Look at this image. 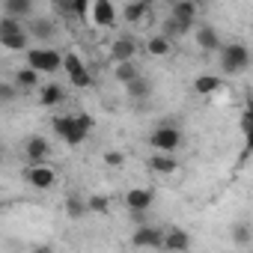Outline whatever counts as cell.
<instances>
[{
	"mask_svg": "<svg viewBox=\"0 0 253 253\" xmlns=\"http://www.w3.org/2000/svg\"><path fill=\"white\" fill-rule=\"evenodd\" d=\"M54 131H57V137H63V143H69V146H81L84 140H86V128L81 125V119H78V113H63V116H54Z\"/></svg>",
	"mask_w": 253,
	"mask_h": 253,
	"instance_id": "obj_1",
	"label": "cell"
},
{
	"mask_svg": "<svg viewBox=\"0 0 253 253\" xmlns=\"http://www.w3.org/2000/svg\"><path fill=\"white\" fill-rule=\"evenodd\" d=\"M247 66H250V51H247V45L229 42V45L220 48V69H223L226 75H241Z\"/></svg>",
	"mask_w": 253,
	"mask_h": 253,
	"instance_id": "obj_2",
	"label": "cell"
},
{
	"mask_svg": "<svg viewBox=\"0 0 253 253\" xmlns=\"http://www.w3.org/2000/svg\"><path fill=\"white\" fill-rule=\"evenodd\" d=\"M63 66V54H57L54 48H27V69H33L36 75H51Z\"/></svg>",
	"mask_w": 253,
	"mask_h": 253,
	"instance_id": "obj_3",
	"label": "cell"
},
{
	"mask_svg": "<svg viewBox=\"0 0 253 253\" xmlns=\"http://www.w3.org/2000/svg\"><path fill=\"white\" fill-rule=\"evenodd\" d=\"M0 45L9 48V51H27V45H30L27 27L21 21L3 18V21H0Z\"/></svg>",
	"mask_w": 253,
	"mask_h": 253,
	"instance_id": "obj_4",
	"label": "cell"
},
{
	"mask_svg": "<svg viewBox=\"0 0 253 253\" xmlns=\"http://www.w3.org/2000/svg\"><path fill=\"white\" fill-rule=\"evenodd\" d=\"M149 143L158 155H173L182 146V131L176 125H158V128L149 134Z\"/></svg>",
	"mask_w": 253,
	"mask_h": 253,
	"instance_id": "obj_5",
	"label": "cell"
},
{
	"mask_svg": "<svg viewBox=\"0 0 253 253\" xmlns=\"http://www.w3.org/2000/svg\"><path fill=\"white\" fill-rule=\"evenodd\" d=\"M60 69L69 75L72 86H78V89H89L92 86V75L86 72V66H84V60L78 54H63V66Z\"/></svg>",
	"mask_w": 253,
	"mask_h": 253,
	"instance_id": "obj_6",
	"label": "cell"
},
{
	"mask_svg": "<svg viewBox=\"0 0 253 253\" xmlns=\"http://www.w3.org/2000/svg\"><path fill=\"white\" fill-rule=\"evenodd\" d=\"M86 15H89V21H92L95 27H104V30H107V27L116 24V15H119V12H116V6L110 3V0H95V3H89V12H86Z\"/></svg>",
	"mask_w": 253,
	"mask_h": 253,
	"instance_id": "obj_7",
	"label": "cell"
},
{
	"mask_svg": "<svg viewBox=\"0 0 253 253\" xmlns=\"http://www.w3.org/2000/svg\"><path fill=\"white\" fill-rule=\"evenodd\" d=\"M24 176H27V182H30L36 191H48V188H54V182H57V173H54L48 164H30Z\"/></svg>",
	"mask_w": 253,
	"mask_h": 253,
	"instance_id": "obj_8",
	"label": "cell"
},
{
	"mask_svg": "<svg viewBox=\"0 0 253 253\" xmlns=\"http://www.w3.org/2000/svg\"><path fill=\"white\" fill-rule=\"evenodd\" d=\"M122 18L131 27H149L152 24V6L149 3H128L122 9Z\"/></svg>",
	"mask_w": 253,
	"mask_h": 253,
	"instance_id": "obj_9",
	"label": "cell"
},
{
	"mask_svg": "<svg viewBox=\"0 0 253 253\" xmlns=\"http://www.w3.org/2000/svg\"><path fill=\"white\" fill-rule=\"evenodd\" d=\"M152 200H155V194L149 188H131L128 194H125V206L131 209V214H146Z\"/></svg>",
	"mask_w": 253,
	"mask_h": 253,
	"instance_id": "obj_10",
	"label": "cell"
},
{
	"mask_svg": "<svg viewBox=\"0 0 253 253\" xmlns=\"http://www.w3.org/2000/svg\"><path fill=\"white\" fill-rule=\"evenodd\" d=\"M197 12H200V6L194 3V0H176L173 3V9H170V18L176 21V24H182V27H194V18H197Z\"/></svg>",
	"mask_w": 253,
	"mask_h": 253,
	"instance_id": "obj_11",
	"label": "cell"
},
{
	"mask_svg": "<svg viewBox=\"0 0 253 253\" xmlns=\"http://www.w3.org/2000/svg\"><path fill=\"white\" fill-rule=\"evenodd\" d=\"M137 39H131V36H122V39H116L113 45H110V57L116 60V63H131V60H137Z\"/></svg>",
	"mask_w": 253,
	"mask_h": 253,
	"instance_id": "obj_12",
	"label": "cell"
},
{
	"mask_svg": "<svg viewBox=\"0 0 253 253\" xmlns=\"http://www.w3.org/2000/svg\"><path fill=\"white\" fill-rule=\"evenodd\" d=\"M131 244L134 247H161L164 244V229H158V226H137L134 235H131Z\"/></svg>",
	"mask_w": 253,
	"mask_h": 253,
	"instance_id": "obj_13",
	"label": "cell"
},
{
	"mask_svg": "<svg viewBox=\"0 0 253 253\" xmlns=\"http://www.w3.org/2000/svg\"><path fill=\"white\" fill-rule=\"evenodd\" d=\"M24 152H27L30 164H48V158H51V143H48L45 137H30L27 146H24Z\"/></svg>",
	"mask_w": 253,
	"mask_h": 253,
	"instance_id": "obj_14",
	"label": "cell"
},
{
	"mask_svg": "<svg viewBox=\"0 0 253 253\" xmlns=\"http://www.w3.org/2000/svg\"><path fill=\"white\" fill-rule=\"evenodd\" d=\"M164 250H170V253H185L188 247H191V235L185 232V229H167L164 232V244H161Z\"/></svg>",
	"mask_w": 253,
	"mask_h": 253,
	"instance_id": "obj_15",
	"label": "cell"
},
{
	"mask_svg": "<svg viewBox=\"0 0 253 253\" xmlns=\"http://www.w3.org/2000/svg\"><path fill=\"white\" fill-rule=\"evenodd\" d=\"M27 36H33V39H39V42H51V39L57 36V24H54L51 18H36V21L27 27Z\"/></svg>",
	"mask_w": 253,
	"mask_h": 253,
	"instance_id": "obj_16",
	"label": "cell"
},
{
	"mask_svg": "<svg viewBox=\"0 0 253 253\" xmlns=\"http://www.w3.org/2000/svg\"><path fill=\"white\" fill-rule=\"evenodd\" d=\"M197 42H200L203 51H220V48H223V42H220V36H217V30H214L211 24H203V27L197 30Z\"/></svg>",
	"mask_w": 253,
	"mask_h": 253,
	"instance_id": "obj_17",
	"label": "cell"
},
{
	"mask_svg": "<svg viewBox=\"0 0 253 253\" xmlns=\"http://www.w3.org/2000/svg\"><path fill=\"white\" fill-rule=\"evenodd\" d=\"M63 98H66V89L60 84H45L39 89V104L42 107H57V104H63Z\"/></svg>",
	"mask_w": 253,
	"mask_h": 253,
	"instance_id": "obj_18",
	"label": "cell"
},
{
	"mask_svg": "<svg viewBox=\"0 0 253 253\" xmlns=\"http://www.w3.org/2000/svg\"><path fill=\"white\" fill-rule=\"evenodd\" d=\"M3 12H6V18H12V21H21V18L33 15V3H30V0H6V3H3Z\"/></svg>",
	"mask_w": 253,
	"mask_h": 253,
	"instance_id": "obj_19",
	"label": "cell"
},
{
	"mask_svg": "<svg viewBox=\"0 0 253 253\" xmlns=\"http://www.w3.org/2000/svg\"><path fill=\"white\" fill-rule=\"evenodd\" d=\"M146 51H149L152 57H170V54H173V42H170L167 36L155 33V36L146 39Z\"/></svg>",
	"mask_w": 253,
	"mask_h": 253,
	"instance_id": "obj_20",
	"label": "cell"
},
{
	"mask_svg": "<svg viewBox=\"0 0 253 253\" xmlns=\"http://www.w3.org/2000/svg\"><path fill=\"white\" fill-rule=\"evenodd\" d=\"M220 86H223V81H220L217 75H200V78L194 81V89H197V95H214Z\"/></svg>",
	"mask_w": 253,
	"mask_h": 253,
	"instance_id": "obj_21",
	"label": "cell"
},
{
	"mask_svg": "<svg viewBox=\"0 0 253 253\" xmlns=\"http://www.w3.org/2000/svg\"><path fill=\"white\" fill-rule=\"evenodd\" d=\"M125 89H128V95H131L134 101H143V98H149V95H152V81H146V78L140 75L137 81L125 84Z\"/></svg>",
	"mask_w": 253,
	"mask_h": 253,
	"instance_id": "obj_22",
	"label": "cell"
},
{
	"mask_svg": "<svg viewBox=\"0 0 253 253\" xmlns=\"http://www.w3.org/2000/svg\"><path fill=\"white\" fill-rule=\"evenodd\" d=\"M113 75H116V81H122V84H131V81L140 78V66H137V60H131V63H116Z\"/></svg>",
	"mask_w": 253,
	"mask_h": 253,
	"instance_id": "obj_23",
	"label": "cell"
},
{
	"mask_svg": "<svg viewBox=\"0 0 253 253\" xmlns=\"http://www.w3.org/2000/svg\"><path fill=\"white\" fill-rule=\"evenodd\" d=\"M149 167H152L155 173H164V176H170V173H176V170H179V161H176L173 155H155V158L149 161Z\"/></svg>",
	"mask_w": 253,
	"mask_h": 253,
	"instance_id": "obj_24",
	"label": "cell"
},
{
	"mask_svg": "<svg viewBox=\"0 0 253 253\" xmlns=\"http://www.w3.org/2000/svg\"><path fill=\"white\" fill-rule=\"evenodd\" d=\"M57 9H60L63 15H72V18H86L89 3H86V0H69V3H60Z\"/></svg>",
	"mask_w": 253,
	"mask_h": 253,
	"instance_id": "obj_25",
	"label": "cell"
},
{
	"mask_svg": "<svg viewBox=\"0 0 253 253\" xmlns=\"http://www.w3.org/2000/svg\"><path fill=\"white\" fill-rule=\"evenodd\" d=\"M66 214H69L72 220H81L84 214H89V211H86V200L78 197V194H72V197L66 200Z\"/></svg>",
	"mask_w": 253,
	"mask_h": 253,
	"instance_id": "obj_26",
	"label": "cell"
},
{
	"mask_svg": "<svg viewBox=\"0 0 253 253\" xmlns=\"http://www.w3.org/2000/svg\"><path fill=\"white\" fill-rule=\"evenodd\" d=\"M15 86H21V89H33V86H39V75L33 72V69H18L15 72Z\"/></svg>",
	"mask_w": 253,
	"mask_h": 253,
	"instance_id": "obj_27",
	"label": "cell"
},
{
	"mask_svg": "<svg viewBox=\"0 0 253 253\" xmlns=\"http://www.w3.org/2000/svg\"><path fill=\"white\" fill-rule=\"evenodd\" d=\"M86 211L89 214H110V200L101 194H92V197H86Z\"/></svg>",
	"mask_w": 253,
	"mask_h": 253,
	"instance_id": "obj_28",
	"label": "cell"
},
{
	"mask_svg": "<svg viewBox=\"0 0 253 253\" xmlns=\"http://www.w3.org/2000/svg\"><path fill=\"white\" fill-rule=\"evenodd\" d=\"M232 241L244 247V244L250 241V226H247V223H235V226H232Z\"/></svg>",
	"mask_w": 253,
	"mask_h": 253,
	"instance_id": "obj_29",
	"label": "cell"
},
{
	"mask_svg": "<svg viewBox=\"0 0 253 253\" xmlns=\"http://www.w3.org/2000/svg\"><path fill=\"white\" fill-rule=\"evenodd\" d=\"M15 95H18V86L15 84H3V81H0V104L15 101Z\"/></svg>",
	"mask_w": 253,
	"mask_h": 253,
	"instance_id": "obj_30",
	"label": "cell"
},
{
	"mask_svg": "<svg viewBox=\"0 0 253 253\" xmlns=\"http://www.w3.org/2000/svg\"><path fill=\"white\" fill-rule=\"evenodd\" d=\"M104 164L107 167H122L125 164V155L122 152H104Z\"/></svg>",
	"mask_w": 253,
	"mask_h": 253,
	"instance_id": "obj_31",
	"label": "cell"
},
{
	"mask_svg": "<svg viewBox=\"0 0 253 253\" xmlns=\"http://www.w3.org/2000/svg\"><path fill=\"white\" fill-rule=\"evenodd\" d=\"M30 253H54V250H51V247H45V244H42V247H33V250H30Z\"/></svg>",
	"mask_w": 253,
	"mask_h": 253,
	"instance_id": "obj_32",
	"label": "cell"
}]
</instances>
